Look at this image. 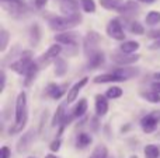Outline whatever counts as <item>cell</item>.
I'll list each match as a JSON object with an SVG mask.
<instances>
[{
  "instance_id": "ab89813d",
  "label": "cell",
  "mask_w": 160,
  "mask_h": 158,
  "mask_svg": "<svg viewBox=\"0 0 160 158\" xmlns=\"http://www.w3.org/2000/svg\"><path fill=\"white\" fill-rule=\"evenodd\" d=\"M32 3L37 8H42L48 3V0H32Z\"/></svg>"
},
{
  "instance_id": "44dd1931",
  "label": "cell",
  "mask_w": 160,
  "mask_h": 158,
  "mask_svg": "<svg viewBox=\"0 0 160 158\" xmlns=\"http://www.w3.org/2000/svg\"><path fill=\"white\" fill-rule=\"evenodd\" d=\"M41 41V28L38 24H32L30 28V44L32 46H37Z\"/></svg>"
},
{
  "instance_id": "2e32d148",
  "label": "cell",
  "mask_w": 160,
  "mask_h": 158,
  "mask_svg": "<svg viewBox=\"0 0 160 158\" xmlns=\"http://www.w3.org/2000/svg\"><path fill=\"white\" fill-rule=\"evenodd\" d=\"M114 74L119 76V77L122 78V80H129V78L135 77V76L139 74V69H136V67H119V69L114 70Z\"/></svg>"
},
{
  "instance_id": "4dcf8cb0",
  "label": "cell",
  "mask_w": 160,
  "mask_h": 158,
  "mask_svg": "<svg viewBox=\"0 0 160 158\" xmlns=\"http://www.w3.org/2000/svg\"><path fill=\"white\" fill-rule=\"evenodd\" d=\"M141 95L146 101H149V102H152V104H159L160 102V94H158V92H155V91L141 92Z\"/></svg>"
},
{
  "instance_id": "d6a6232c",
  "label": "cell",
  "mask_w": 160,
  "mask_h": 158,
  "mask_svg": "<svg viewBox=\"0 0 160 158\" xmlns=\"http://www.w3.org/2000/svg\"><path fill=\"white\" fill-rule=\"evenodd\" d=\"M129 31L132 34H136V35H143L145 34V28H143V25L141 24V22H138V21H132L129 24Z\"/></svg>"
},
{
  "instance_id": "c3c4849f",
  "label": "cell",
  "mask_w": 160,
  "mask_h": 158,
  "mask_svg": "<svg viewBox=\"0 0 160 158\" xmlns=\"http://www.w3.org/2000/svg\"><path fill=\"white\" fill-rule=\"evenodd\" d=\"M131 158H138V157H136V156H132V157H131Z\"/></svg>"
},
{
  "instance_id": "7402d4cb",
  "label": "cell",
  "mask_w": 160,
  "mask_h": 158,
  "mask_svg": "<svg viewBox=\"0 0 160 158\" xmlns=\"http://www.w3.org/2000/svg\"><path fill=\"white\" fill-rule=\"evenodd\" d=\"M65 118H66V112H65V105H59L58 109H56V114L53 115L52 122H51V126L55 128V126H59L63 123Z\"/></svg>"
},
{
  "instance_id": "60d3db41",
  "label": "cell",
  "mask_w": 160,
  "mask_h": 158,
  "mask_svg": "<svg viewBox=\"0 0 160 158\" xmlns=\"http://www.w3.org/2000/svg\"><path fill=\"white\" fill-rule=\"evenodd\" d=\"M150 88H152V91L160 94V81H153L152 86H150Z\"/></svg>"
},
{
  "instance_id": "ee69618b",
  "label": "cell",
  "mask_w": 160,
  "mask_h": 158,
  "mask_svg": "<svg viewBox=\"0 0 160 158\" xmlns=\"http://www.w3.org/2000/svg\"><path fill=\"white\" fill-rule=\"evenodd\" d=\"M91 126H93V130H97V128H98V119L97 118L91 119Z\"/></svg>"
},
{
  "instance_id": "52a82bcc",
  "label": "cell",
  "mask_w": 160,
  "mask_h": 158,
  "mask_svg": "<svg viewBox=\"0 0 160 158\" xmlns=\"http://www.w3.org/2000/svg\"><path fill=\"white\" fill-rule=\"evenodd\" d=\"M159 122H160V112L153 111V112H150V114H148L146 116L142 118L141 126H142V129H143V132L150 133V132H153L156 128H158Z\"/></svg>"
},
{
  "instance_id": "9a60e30c",
  "label": "cell",
  "mask_w": 160,
  "mask_h": 158,
  "mask_svg": "<svg viewBox=\"0 0 160 158\" xmlns=\"http://www.w3.org/2000/svg\"><path fill=\"white\" fill-rule=\"evenodd\" d=\"M66 88H68V84L59 86V84L51 83L49 86L47 87V94L49 95L51 98H53V100H59V98H61L62 95L66 92Z\"/></svg>"
},
{
  "instance_id": "5b68a950",
  "label": "cell",
  "mask_w": 160,
  "mask_h": 158,
  "mask_svg": "<svg viewBox=\"0 0 160 158\" xmlns=\"http://www.w3.org/2000/svg\"><path fill=\"white\" fill-rule=\"evenodd\" d=\"M100 41H101V36H100L98 32H96V31H88L87 32V35L84 36V41H83V49H84V53L87 58L93 52L98 50L97 45L100 44Z\"/></svg>"
},
{
  "instance_id": "603a6c76",
  "label": "cell",
  "mask_w": 160,
  "mask_h": 158,
  "mask_svg": "<svg viewBox=\"0 0 160 158\" xmlns=\"http://www.w3.org/2000/svg\"><path fill=\"white\" fill-rule=\"evenodd\" d=\"M139 49V42L136 41H124L121 44V52L127 55H133Z\"/></svg>"
},
{
  "instance_id": "1f68e13d",
  "label": "cell",
  "mask_w": 160,
  "mask_h": 158,
  "mask_svg": "<svg viewBox=\"0 0 160 158\" xmlns=\"http://www.w3.org/2000/svg\"><path fill=\"white\" fill-rule=\"evenodd\" d=\"M105 97H107L108 100H117V98L122 97V90L119 88V87H111V88L107 90Z\"/></svg>"
},
{
  "instance_id": "f35d334b",
  "label": "cell",
  "mask_w": 160,
  "mask_h": 158,
  "mask_svg": "<svg viewBox=\"0 0 160 158\" xmlns=\"http://www.w3.org/2000/svg\"><path fill=\"white\" fill-rule=\"evenodd\" d=\"M148 36L158 41V39H160V30H153V31H150V32L148 34Z\"/></svg>"
},
{
  "instance_id": "cb8c5ba5",
  "label": "cell",
  "mask_w": 160,
  "mask_h": 158,
  "mask_svg": "<svg viewBox=\"0 0 160 158\" xmlns=\"http://www.w3.org/2000/svg\"><path fill=\"white\" fill-rule=\"evenodd\" d=\"M124 3H125L124 0H100L101 7H104L105 10H115V11H118Z\"/></svg>"
},
{
  "instance_id": "83f0119b",
  "label": "cell",
  "mask_w": 160,
  "mask_h": 158,
  "mask_svg": "<svg viewBox=\"0 0 160 158\" xmlns=\"http://www.w3.org/2000/svg\"><path fill=\"white\" fill-rule=\"evenodd\" d=\"M68 72V63L63 60V59L58 58L55 60V74L59 76V77H62V76H65Z\"/></svg>"
},
{
  "instance_id": "b9f144b4",
  "label": "cell",
  "mask_w": 160,
  "mask_h": 158,
  "mask_svg": "<svg viewBox=\"0 0 160 158\" xmlns=\"http://www.w3.org/2000/svg\"><path fill=\"white\" fill-rule=\"evenodd\" d=\"M0 80H2V87H0V91H3L6 87V73L4 70H2V73H0Z\"/></svg>"
},
{
  "instance_id": "7dc6e473",
  "label": "cell",
  "mask_w": 160,
  "mask_h": 158,
  "mask_svg": "<svg viewBox=\"0 0 160 158\" xmlns=\"http://www.w3.org/2000/svg\"><path fill=\"white\" fill-rule=\"evenodd\" d=\"M45 158H58V157L53 156V154H48V156H45Z\"/></svg>"
},
{
  "instance_id": "f907efd6",
  "label": "cell",
  "mask_w": 160,
  "mask_h": 158,
  "mask_svg": "<svg viewBox=\"0 0 160 158\" xmlns=\"http://www.w3.org/2000/svg\"><path fill=\"white\" fill-rule=\"evenodd\" d=\"M108 158H111V157H108Z\"/></svg>"
},
{
  "instance_id": "277c9868",
  "label": "cell",
  "mask_w": 160,
  "mask_h": 158,
  "mask_svg": "<svg viewBox=\"0 0 160 158\" xmlns=\"http://www.w3.org/2000/svg\"><path fill=\"white\" fill-rule=\"evenodd\" d=\"M16 123L20 125H27L28 112H27V94L21 91L16 101Z\"/></svg>"
},
{
  "instance_id": "4316f807",
  "label": "cell",
  "mask_w": 160,
  "mask_h": 158,
  "mask_svg": "<svg viewBox=\"0 0 160 158\" xmlns=\"http://www.w3.org/2000/svg\"><path fill=\"white\" fill-rule=\"evenodd\" d=\"M145 158H159L160 157V148L155 144H148L143 148Z\"/></svg>"
},
{
  "instance_id": "8fae6325",
  "label": "cell",
  "mask_w": 160,
  "mask_h": 158,
  "mask_svg": "<svg viewBox=\"0 0 160 158\" xmlns=\"http://www.w3.org/2000/svg\"><path fill=\"white\" fill-rule=\"evenodd\" d=\"M104 53L101 50H96L93 52L90 56H88V60H87V69L88 70H94V69H98L101 67V64L104 63Z\"/></svg>"
},
{
  "instance_id": "9c48e42d",
  "label": "cell",
  "mask_w": 160,
  "mask_h": 158,
  "mask_svg": "<svg viewBox=\"0 0 160 158\" xmlns=\"http://www.w3.org/2000/svg\"><path fill=\"white\" fill-rule=\"evenodd\" d=\"M34 137H35L34 129H31V130H28L27 133L22 134V136L20 137V140L17 142V151L21 154V153H25V151L30 150L31 144H32V142H34Z\"/></svg>"
},
{
  "instance_id": "5bb4252c",
  "label": "cell",
  "mask_w": 160,
  "mask_h": 158,
  "mask_svg": "<svg viewBox=\"0 0 160 158\" xmlns=\"http://www.w3.org/2000/svg\"><path fill=\"white\" fill-rule=\"evenodd\" d=\"M55 41L61 45H69V46H76L78 42V35L75 32H63L55 35Z\"/></svg>"
},
{
  "instance_id": "6da1fadb",
  "label": "cell",
  "mask_w": 160,
  "mask_h": 158,
  "mask_svg": "<svg viewBox=\"0 0 160 158\" xmlns=\"http://www.w3.org/2000/svg\"><path fill=\"white\" fill-rule=\"evenodd\" d=\"M82 21V16L76 14V16H62V17H52L48 20V24L53 31H66L70 28L76 27Z\"/></svg>"
},
{
  "instance_id": "74e56055",
  "label": "cell",
  "mask_w": 160,
  "mask_h": 158,
  "mask_svg": "<svg viewBox=\"0 0 160 158\" xmlns=\"http://www.w3.org/2000/svg\"><path fill=\"white\" fill-rule=\"evenodd\" d=\"M11 153H10V148L8 147H2V150H0V158H10Z\"/></svg>"
},
{
  "instance_id": "d6986e66",
  "label": "cell",
  "mask_w": 160,
  "mask_h": 158,
  "mask_svg": "<svg viewBox=\"0 0 160 158\" xmlns=\"http://www.w3.org/2000/svg\"><path fill=\"white\" fill-rule=\"evenodd\" d=\"M96 84H105V83H117V81H124L119 76L114 74V73H108V74H101L93 78Z\"/></svg>"
},
{
  "instance_id": "ba28073f",
  "label": "cell",
  "mask_w": 160,
  "mask_h": 158,
  "mask_svg": "<svg viewBox=\"0 0 160 158\" xmlns=\"http://www.w3.org/2000/svg\"><path fill=\"white\" fill-rule=\"evenodd\" d=\"M61 52H62V45H58V44L52 45V46L41 56V59L38 60V64L39 66H41V64H45V66H47V64H49L52 60H56L58 56L61 55Z\"/></svg>"
},
{
  "instance_id": "ffe728a7",
  "label": "cell",
  "mask_w": 160,
  "mask_h": 158,
  "mask_svg": "<svg viewBox=\"0 0 160 158\" xmlns=\"http://www.w3.org/2000/svg\"><path fill=\"white\" fill-rule=\"evenodd\" d=\"M138 10H139V6L135 2H132V0H128V2H125L122 4V7L118 10V13L124 14V16H131V14H135Z\"/></svg>"
},
{
  "instance_id": "7a4b0ae2",
  "label": "cell",
  "mask_w": 160,
  "mask_h": 158,
  "mask_svg": "<svg viewBox=\"0 0 160 158\" xmlns=\"http://www.w3.org/2000/svg\"><path fill=\"white\" fill-rule=\"evenodd\" d=\"M34 63L32 59V52L31 50H22V53L20 55V59L10 64V69L17 74H24L27 73V70L30 69V66Z\"/></svg>"
},
{
  "instance_id": "e0dca14e",
  "label": "cell",
  "mask_w": 160,
  "mask_h": 158,
  "mask_svg": "<svg viewBox=\"0 0 160 158\" xmlns=\"http://www.w3.org/2000/svg\"><path fill=\"white\" fill-rule=\"evenodd\" d=\"M96 112L98 116H104L107 115L108 112V101H107V97L101 94H97L96 95Z\"/></svg>"
},
{
  "instance_id": "f1b7e54d",
  "label": "cell",
  "mask_w": 160,
  "mask_h": 158,
  "mask_svg": "<svg viewBox=\"0 0 160 158\" xmlns=\"http://www.w3.org/2000/svg\"><path fill=\"white\" fill-rule=\"evenodd\" d=\"M145 21H146L148 25H158L160 22V11H149V13L146 14V18H145Z\"/></svg>"
},
{
  "instance_id": "e575fe53",
  "label": "cell",
  "mask_w": 160,
  "mask_h": 158,
  "mask_svg": "<svg viewBox=\"0 0 160 158\" xmlns=\"http://www.w3.org/2000/svg\"><path fill=\"white\" fill-rule=\"evenodd\" d=\"M82 3V7L86 13H94L96 11V3L94 0H80Z\"/></svg>"
},
{
  "instance_id": "bcb514c9",
  "label": "cell",
  "mask_w": 160,
  "mask_h": 158,
  "mask_svg": "<svg viewBox=\"0 0 160 158\" xmlns=\"http://www.w3.org/2000/svg\"><path fill=\"white\" fill-rule=\"evenodd\" d=\"M153 77L156 78V81H160V73H155V74H153Z\"/></svg>"
},
{
  "instance_id": "f546056e",
  "label": "cell",
  "mask_w": 160,
  "mask_h": 158,
  "mask_svg": "<svg viewBox=\"0 0 160 158\" xmlns=\"http://www.w3.org/2000/svg\"><path fill=\"white\" fill-rule=\"evenodd\" d=\"M90 158H108L107 147H105V146H102V144L97 146V147L93 150V153H91Z\"/></svg>"
},
{
  "instance_id": "836d02e7",
  "label": "cell",
  "mask_w": 160,
  "mask_h": 158,
  "mask_svg": "<svg viewBox=\"0 0 160 158\" xmlns=\"http://www.w3.org/2000/svg\"><path fill=\"white\" fill-rule=\"evenodd\" d=\"M8 38H10V34H8V31H6V30L0 31V50H2V52H4L6 48H7Z\"/></svg>"
},
{
  "instance_id": "f6af8a7d",
  "label": "cell",
  "mask_w": 160,
  "mask_h": 158,
  "mask_svg": "<svg viewBox=\"0 0 160 158\" xmlns=\"http://www.w3.org/2000/svg\"><path fill=\"white\" fill-rule=\"evenodd\" d=\"M138 2H141V3H146V4H152V3H155L156 0H138Z\"/></svg>"
},
{
  "instance_id": "3957f363",
  "label": "cell",
  "mask_w": 160,
  "mask_h": 158,
  "mask_svg": "<svg viewBox=\"0 0 160 158\" xmlns=\"http://www.w3.org/2000/svg\"><path fill=\"white\" fill-rule=\"evenodd\" d=\"M3 8L14 17H24L28 13V7L24 0H0Z\"/></svg>"
},
{
  "instance_id": "ac0fdd59",
  "label": "cell",
  "mask_w": 160,
  "mask_h": 158,
  "mask_svg": "<svg viewBox=\"0 0 160 158\" xmlns=\"http://www.w3.org/2000/svg\"><path fill=\"white\" fill-rule=\"evenodd\" d=\"M39 67L41 66L38 64V62H34V63L30 66V69L27 70V73H25V76H24V86L25 87H28L34 80H35L37 74H38V72H39Z\"/></svg>"
},
{
  "instance_id": "484cf974",
  "label": "cell",
  "mask_w": 160,
  "mask_h": 158,
  "mask_svg": "<svg viewBox=\"0 0 160 158\" xmlns=\"http://www.w3.org/2000/svg\"><path fill=\"white\" fill-rule=\"evenodd\" d=\"M86 112H87V100L82 98L78 102V105L75 106V109H73V115H75V118H82L84 116Z\"/></svg>"
},
{
  "instance_id": "d4e9b609",
  "label": "cell",
  "mask_w": 160,
  "mask_h": 158,
  "mask_svg": "<svg viewBox=\"0 0 160 158\" xmlns=\"http://www.w3.org/2000/svg\"><path fill=\"white\" fill-rule=\"evenodd\" d=\"M93 139H91L90 134L87 133H79L78 134V139H76V147L78 148H86L87 146L91 144Z\"/></svg>"
},
{
  "instance_id": "7c38bea8",
  "label": "cell",
  "mask_w": 160,
  "mask_h": 158,
  "mask_svg": "<svg viewBox=\"0 0 160 158\" xmlns=\"http://www.w3.org/2000/svg\"><path fill=\"white\" fill-rule=\"evenodd\" d=\"M88 83V78L87 77H83L82 80H79L78 83L75 84V86L72 87V88L69 90V92H68V98H66V102L68 104H72L73 101H76V98H78L79 92L82 91V88L86 86V84Z\"/></svg>"
},
{
  "instance_id": "681fc988",
  "label": "cell",
  "mask_w": 160,
  "mask_h": 158,
  "mask_svg": "<svg viewBox=\"0 0 160 158\" xmlns=\"http://www.w3.org/2000/svg\"><path fill=\"white\" fill-rule=\"evenodd\" d=\"M28 158H35V157H28Z\"/></svg>"
},
{
  "instance_id": "4fadbf2b",
  "label": "cell",
  "mask_w": 160,
  "mask_h": 158,
  "mask_svg": "<svg viewBox=\"0 0 160 158\" xmlns=\"http://www.w3.org/2000/svg\"><path fill=\"white\" fill-rule=\"evenodd\" d=\"M61 11L65 16H76L79 14V4L76 0H62Z\"/></svg>"
},
{
  "instance_id": "8d00e7d4",
  "label": "cell",
  "mask_w": 160,
  "mask_h": 158,
  "mask_svg": "<svg viewBox=\"0 0 160 158\" xmlns=\"http://www.w3.org/2000/svg\"><path fill=\"white\" fill-rule=\"evenodd\" d=\"M59 148H61V139H55L51 143L49 150L52 151V153H56V151H59Z\"/></svg>"
},
{
  "instance_id": "d590c367",
  "label": "cell",
  "mask_w": 160,
  "mask_h": 158,
  "mask_svg": "<svg viewBox=\"0 0 160 158\" xmlns=\"http://www.w3.org/2000/svg\"><path fill=\"white\" fill-rule=\"evenodd\" d=\"M25 125H20V123H14L13 126H10V129H8V133L10 134H16V133H20V132L24 129Z\"/></svg>"
},
{
  "instance_id": "7bdbcfd3",
  "label": "cell",
  "mask_w": 160,
  "mask_h": 158,
  "mask_svg": "<svg viewBox=\"0 0 160 158\" xmlns=\"http://www.w3.org/2000/svg\"><path fill=\"white\" fill-rule=\"evenodd\" d=\"M149 49L155 50V49H160V39H158V41H155L152 45H149Z\"/></svg>"
},
{
  "instance_id": "30bf717a",
  "label": "cell",
  "mask_w": 160,
  "mask_h": 158,
  "mask_svg": "<svg viewBox=\"0 0 160 158\" xmlns=\"http://www.w3.org/2000/svg\"><path fill=\"white\" fill-rule=\"evenodd\" d=\"M139 58H141L139 55H127V53H114L111 56L112 62H115L117 64H121V66H129V64L136 63Z\"/></svg>"
},
{
  "instance_id": "8992f818",
  "label": "cell",
  "mask_w": 160,
  "mask_h": 158,
  "mask_svg": "<svg viewBox=\"0 0 160 158\" xmlns=\"http://www.w3.org/2000/svg\"><path fill=\"white\" fill-rule=\"evenodd\" d=\"M107 34L110 38L115 39V41H124L125 32L122 28V22L119 18H112L107 25Z\"/></svg>"
}]
</instances>
